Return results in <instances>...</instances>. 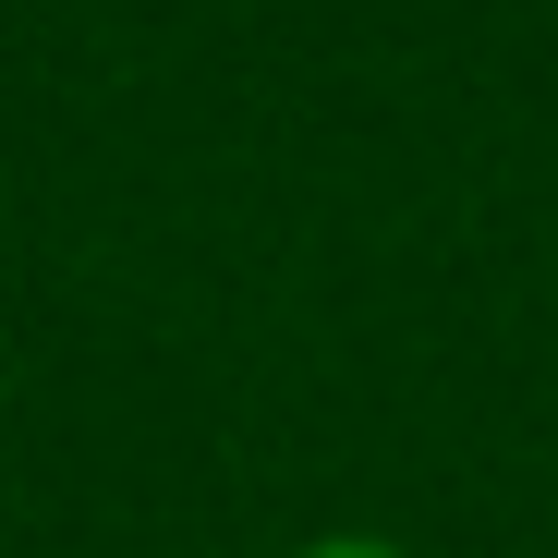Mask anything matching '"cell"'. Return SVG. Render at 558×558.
Returning a JSON list of instances; mask_svg holds the SVG:
<instances>
[]
</instances>
